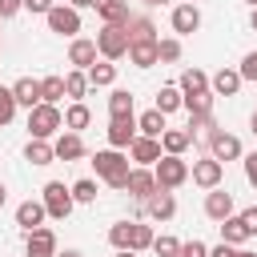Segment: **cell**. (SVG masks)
I'll use <instances>...</instances> for the list:
<instances>
[{
	"label": "cell",
	"mask_w": 257,
	"mask_h": 257,
	"mask_svg": "<svg viewBox=\"0 0 257 257\" xmlns=\"http://www.w3.org/2000/svg\"><path fill=\"white\" fill-rule=\"evenodd\" d=\"M92 165H96V173H100L112 189H124V185H128V157H120L116 149L96 153V157H92Z\"/></svg>",
	"instance_id": "cell-1"
},
{
	"label": "cell",
	"mask_w": 257,
	"mask_h": 257,
	"mask_svg": "<svg viewBox=\"0 0 257 257\" xmlns=\"http://www.w3.org/2000/svg\"><path fill=\"white\" fill-rule=\"evenodd\" d=\"M56 128H64V116H60V108L56 104H36V108H28V133L32 137H40V141H48Z\"/></svg>",
	"instance_id": "cell-2"
},
{
	"label": "cell",
	"mask_w": 257,
	"mask_h": 257,
	"mask_svg": "<svg viewBox=\"0 0 257 257\" xmlns=\"http://www.w3.org/2000/svg\"><path fill=\"white\" fill-rule=\"evenodd\" d=\"M96 52L108 56V60H120V56L128 52V32H124V24H104V28L96 32Z\"/></svg>",
	"instance_id": "cell-3"
},
{
	"label": "cell",
	"mask_w": 257,
	"mask_h": 257,
	"mask_svg": "<svg viewBox=\"0 0 257 257\" xmlns=\"http://www.w3.org/2000/svg\"><path fill=\"white\" fill-rule=\"evenodd\" d=\"M153 177H157V189H177V185H185V181H189V165H185L181 157L165 153V157L157 161Z\"/></svg>",
	"instance_id": "cell-4"
},
{
	"label": "cell",
	"mask_w": 257,
	"mask_h": 257,
	"mask_svg": "<svg viewBox=\"0 0 257 257\" xmlns=\"http://www.w3.org/2000/svg\"><path fill=\"white\" fill-rule=\"evenodd\" d=\"M44 213L56 217V221H64L72 213V189H64L60 181H48L44 185Z\"/></svg>",
	"instance_id": "cell-5"
},
{
	"label": "cell",
	"mask_w": 257,
	"mask_h": 257,
	"mask_svg": "<svg viewBox=\"0 0 257 257\" xmlns=\"http://www.w3.org/2000/svg\"><path fill=\"white\" fill-rule=\"evenodd\" d=\"M48 28L60 32V36H76V32H80V16H76V8L52 4V8H48Z\"/></svg>",
	"instance_id": "cell-6"
},
{
	"label": "cell",
	"mask_w": 257,
	"mask_h": 257,
	"mask_svg": "<svg viewBox=\"0 0 257 257\" xmlns=\"http://www.w3.org/2000/svg\"><path fill=\"white\" fill-rule=\"evenodd\" d=\"M137 141V120L133 116H112V124H108V145L112 149H128Z\"/></svg>",
	"instance_id": "cell-7"
},
{
	"label": "cell",
	"mask_w": 257,
	"mask_h": 257,
	"mask_svg": "<svg viewBox=\"0 0 257 257\" xmlns=\"http://www.w3.org/2000/svg\"><path fill=\"white\" fill-rule=\"evenodd\" d=\"M28 257H56V237H52V229H44V225L28 229Z\"/></svg>",
	"instance_id": "cell-8"
},
{
	"label": "cell",
	"mask_w": 257,
	"mask_h": 257,
	"mask_svg": "<svg viewBox=\"0 0 257 257\" xmlns=\"http://www.w3.org/2000/svg\"><path fill=\"white\" fill-rule=\"evenodd\" d=\"M137 201H149L153 193H157V177L153 173H145V169H128V185H124Z\"/></svg>",
	"instance_id": "cell-9"
},
{
	"label": "cell",
	"mask_w": 257,
	"mask_h": 257,
	"mask_svg": "<svg viewBox=\"0 0 257 257\" xmlns=\"http://www.w3.org/2000/svg\"><path fill=\"white\" fill-rule=\"evenodd\" d=\"M173 28H177L181 36L197 32V28H201V12H197V4H181V8H173Z\"/></svg>",
	"instance_id": "cell-10"
},
{
	"label": "cell",
	"mask_w": 257,
	"mask_h": 257,
	"mask_svg": "<svg viewBox=\"0 0 257 257\" xmlns=\"http://www.w3.org/2000/svg\"><path fill=\"white\" fill-rule=\"evenodd\" d=\"M209 145H213V161H233V157H241V141L229 137V133H213Z\"/></svg>",
	"instance_id": "cell-11"
},
{
	"label": "cell",
	"mask_w": 257,
	"mask_h": 257,
	"mask_svg": "<svg viewBox=\"0 0 257 257\" xmlns=\"http://www.w3.org/2000/svg\"><path fill=\"white\" fill-rule=\"evenodd\" d=\"M128 149H133V161H141V165H157L161 161V141L157 137H137Z\"/></svg>",
	"instance_id": "cell-12"
},
{
	"label": "cell",
	"mask_w": 257,
	"mask_h": 257,
	"mask_svg": "<svg viewBox=\"0 0 257 257\" xmlns=\"http://www.w3.org/2000/svg\"><path fill=\"white\" fill-rule=\"evenodd\" d=\"M193 181H197L201 189H217V185H221V161H213V157H209V161H197V165H193Z\"/></svg>",
	"instance_id": "cell-13"
},
{
	"label": "cell",
	"mask_w": 257,
	"mask_h": 257,
	"mask_svg": "<svg viewBox=\"0 0 257 257\" xmlns=\"http://www.w3.org/2000/svg\"><path fill=\"white\" fill-rule=\"evenodd\" d=\"M205 213H209L213 221H225V217H233V193H221V189H213V193L205 197Z\"/></svg>",
	"instance_id": "cell-14"
},
{
	"label": "cell",
	"mask_w": 257,
	"mask_h": 257,
	"mask_svg": "<svg viewBox=\"0 0 257 257\" xmlns=\"http://www.w3.org/2000/svg\"><path fill=\"white\" fill-rule=\"evenodd\" d=\"M12 96H16V104H28V108H36V104H40V80H32V76H20V80L12 84Z\"/></svg>",
	"instance_id": "cell-15"
},
{
	"label": "cell",
	"mask_w": 257,
	"mask_h": 257,
	"mask_svg": "<svg viewBox=\"0 0 257 257\" xmlns=\"http://www.w3.org/2000/svg\"><path fill=\"white\" fill-rule=\"evenodd\" d=\"M52 153H56V161H80V157H84V141H80L76 133H64V137L52 145Z\"/></svg>",
	"instance_id": "cell-16"
},
{
	"label": "cell",
	"mask_w": 257,
	"mask_h": 257,
	"mask_svg": "<svg viewBox=\"0 0 257 257\" xmlns=\"http://www.w3.org/2000/svg\"><path fill=\"white\" fill-rule=\"evenodd\" d=\"M145 205H149V213H153L157 221H169V217L177 213V201H173V193H169V189H157Z\"/></svg>",
	"instance_id": "cell-17"
},
{
	"label": "cell",
	"mask_w": 257,
	"mask_h": 257,
	"mask_svg": "<svg viewBox=\"0 0 257 257\" xmlns=\"http://www.w3.org/2000/svg\"><path fill=\"white\" fill-rule=\"evenodd\" d=\"M104 24H128V0H92Z\"/></svg>",
	"instance_id": "cell-18"
},
{
	"label": "cell",
	"mask_w": 257,
	"mask_h": 257,
	"mask_svg": "<svg viewBox=\"0 0 257 257\" xmlns=\"http://www.w3.org/2000/svg\"><path fill=\"white\" fill-rule=\"evenodd\" d=\"M128 56H133V64L137 68H153L161 56H157V40H137V44H128Z\"/></svg>",
	"instance_id": "cell-19"
},
{
	"label": "cell",
	"mask_w": 257,
	"mask_h": 257,
	"mask_svg": "<svg viewBox=\"0 0 257 257\" xmlns=\"http://www.w3.org/2000/svg\"><path fill=\"white\" fill-rule=\"evenodd\" d=\"M237 88H241V72L221 68V72L213 76V96H237Z\"/></svg>",
	"instance_id": "cell-20"
},
{
	"label": "cell",
	"mask_w": 257,
	"mask_h": 257,
	"mask_svg": "<svg viewBox=\"0 0 257 257\" xmlns=\"http://www.w3.org/2000/svg\"><path fill=\"white\" fill-rule=\"evenodd\" d=\"M44 217H48V213H44V201H24V205L16 209V225H24V229H36Z\"/></svg>",
	"instance_id": "cell-21"
},
{
	"label": "cell",
	"mask_w": 257,
	"mask_h": 257,
	"mask_svg": "<svg viewBox=\"0 0 257 257\" xmlns=\"http://www.w3.org/2000/svg\"><path fill=\"white\" fill-rule=\"evenodd\" d=\"M189 141H193V137H189L185 128H165V133H161V149L173 153V157H181V153L189 149Z\"/></svg>",
	"instance_id": "cell-22"
},
{
	"label": "cell",
	"mask_w": 257,
	"mask_h": 257,
	"mask_svg": "<svg viewBox=\"0 0 257 257\" xmlns=\"http://www.w3.org/2000/svg\"><path fill=\"white\" fill-rule=\"evenodd\" d=\"M124 32H128V44H137V40H157L153 32V20H145V16H128V24H124Z\"/></svg>",
	"instance_id": "cell-23"
},
{
	"label": "cell",
	"mask_w": 257,
	"mask_h": 257,
	"mask_svg": "<svg viewBox=\"0 0 257 257\" xmlns=\"http://www.w3.org/2000/svg\"><path fill=\"white\" fill-rule=\"evenodd\" d=\"M68 60H72L76 68H88V64L96 60V44H92V40H72V48H68Z\"/></svg>",
	"instance_id": "cell-24"
},
{
	"label": "cell",
	"mask_w": 257,
	"mask_h": 257,
	"mask_svg": "<svg viewBox=\"0 0 257 257\" xmlns=\"http://www.w3.org/2000/svg\"><path fill=\"white\" fill-rule=\"evenodd\" d=\"M24 157H28L32 165H52V161H56V153H52V145H48V141H40V137H32V141H28V149H24Z\"/></svg>",
	"instance_id": "cell-25"
},
{
	"label": "cell",
	"mask_w": 257,
	"mask_h": 257,
	"mask_svg": "<svg viewBox=\"0 0 257 257\" xmlns=\"http://www.w3.org/2000/svg\"><path fill=\"white\" fill-rule=\"evenodd\" d=\"M245 237H249V229H245L241 217H225V221H221V241H225V245H241Z\"/></svg>",
	"instance_id": "cell-26"
},
{
	"label": "cell",
	"mask_w": 257,
	"mask_h": 257,
	"mask_svg": "<svg viewBox=\"0 0 257 257\" xmlns=\"http://www.w3.org/2000/svg\"><path fill=\"white\" fill-rule=\"evenodd\" d=\"M177 88H181L185 96H189V92H205V88H209V76H205L201 68H189V72H181V84H177Z\"/></svg>",
	"instance_id": "cell-27"
},
{
	"label": "cell",
	"mask_w": 257,
	"mask_h": 257,
	"mask_svg": "<svg viewBox=\"0 0 257 257\" xmlns=\"http://www.w3.org/2000/svg\"><path fill=\"white\" fill-rule=\"evenodd\" d=\"M137 128L145 133V137H157L161 141V133H165V112H157V108H149L141 120H137Z\"/></svg>",
	"instance_id": "cell-28"
},
{
	"label": "cell",
	"mask_w": 257,
	"mask_h": 257,
	"mask_svg": "<svg viewBox=\"0 0 257 257\" xmlns=\"http://www.w3.org/2000/svg\"><path fill=\"white\" fill-rule=\"evenodd\" d=\"M84 92H88V76H84L80 68H76V72H68V76H64V96H72V100H80Z\"/></svg>",
	"instance_id": "cell-29"
},
{
	"label": "cell",
	"mask_w": 257,
	"mask_h": 257,
	"mask_svg": "<svg viewBox=\"0 0 257 257\" xmlns=\"http://www.w3.org/2000/svg\"><path fill=\"white\" fill-rule=\"evenodd\" d=\"M64 96V76H48V80H40V100L44 104H56Z\"/></svg>",
	"instance_id": "cell-30"
},
{
	"label": "cell",
	"mask_w": 257,
	"mask_h": 257,
	"mask_svg": "<svg viewBox=\"0 0 257 257\" xmlns=\"http://www.w3.org/2000/svg\"><path fill=\"white\" fill-rule=\"evenodd\" d=\"M88 120H92V112H88L80 100H76V104L64 112V128H72V133H76V128H88Z\"/></svg>",
	"instance_id": "cell-31"
},
{
	"label": "cell",
	"mask_w": 257,
	"mask_h": 257,
	"mask_svg": "<svg viewBox=\"0 0 257 257\" xmlns=\"http://www.w3.org/2000/svg\"><path fill=\"white\" fill-rule=\"evenodd\" d=\"M84 76H88V84H112L116 80V68L112 64H88Z\"/></svg>",
	"instance_id": "cell-32"
},
{
	"label": "cell",
	"mask_w": 257,
	"mask_h": 257,
	"mask_svg": "<svg viewBox=\"0 0 257 257\" xmlns=\"http://www.w3.org/2000/svg\"><path fill=\"white\" fill-rule=\"evenodd\" d=\"M173 108H181V88L177 84H169V88L157 92V112H173Z\"/></svg>",
	"instance_id": "cell-33"
},
{
	"label": "cell",
	"mask_w": 257,
	"mask_h": 257,
	"mask_svg": "<svg viewBox=\"0 0 257 257\" xmlns=\"http://www.w3.org/2000/svg\"><path fill=\"white\" fill-rule=\"evenodd\" d=\"M108 112H112V116H133V96H128L124 88H116V92L108 96Z\"/></svg>",
	"instance_id": "cell-34"
},
{
	"label": "cell",
	"mask_w": 257,
	"mask_h": 257,
	"mask_svg": "<svg viewBox=\"0 0 257 257\" xmlns=\"http://www.w3.org/2000/svg\"><path fill=\"white\" fill-rule=\"evenodd\" d=\"M181 104H189V112H209L213 108V92L205 88V92H189V96H181Z\"/></svg>",
	"instance_id": "cell-35"
},
{
	"label": "cell",
	"mask_w": 257,
	"mask_h": 257,
	"mask_svg": "<svg viewBox=\"0 0 257 257\" xmlns=\"http://www.w3.org/2000/svg\"><path fill=\"white\" fill-rule=\"evenodd\" d=\"M149 245H153V229L133 221V237H128V249H133V253H141V249H149Z\"/></svg>",
	"instance_id": "cell-36"
},
{
	"label": "cell",
	"mask_w": 257,
	"mask_h": 257,
	"mask_svg": "<svg viewBox=\"0 0 257 257\" xmlns=\"http://www.w3.org/2000/svg\"><path fill=\"white\" fill-rule=\"evenodd\" d=\"M128 237H133V221H120V225L108 229V241H112L116 249H128Z\"/></svg>",
	"instance_id": "cell-37"
},
{
	"label": "cell",
	"mask_w": 257,
	"mask_h": 257,
	"mask_svg": "<svg viewBox=\"0 0 257 257\" xmlns=\"http://www.w3.org/2000/svg\"><path fill=\"white\" fill-rule=\"evenodd\" d=\"M149 249H157V257H177V253H181V241H177V237H153Z\"/></svg>",
	"instance_id": "cell-38"
},
{
	"label": "cell",
	"mask_w": 257,
	"mask_h": 257,
	"mask_svg": "<svg viewBox=\"0 0 257 257\" xmlns=\"http://www.w3.org/2000/svg\"><path fill=\"white\" fill-rule=\"evenodd\" d=\"M16 116V96H12V88H0V124H8Z\"/></svg>",
	"instance_id": "cell-39"
},
{
	"label": "cell",
	"mask_w": 257,
	"mask_h": 257,
	"mask_svg": "<svg viewBox=\"0 0 257 257\" xmlns=\"http://www.w3.org/2000/svg\"><path fill=\"white\" fill-rule=\"evenodd\" d=\"M72 201H84V205L96 201V185H92V181H76V185H72Z\"/></svg>",
	"instance_id": "cell-40"
},
{
	"label": "cell",
	"mask_w": 257,
	"mask_h": 257,
	"mask_svg": "<svg viewBox=\"0 0 257 257\" xmlns=\"http://www.w3.org/2000/svg\"><path fill=\"white\" fill-rule=\"evenodd\" d=\"M157 56L161 60H177L181 56V40H157Z\"/></svg>",
	"instance_id": "cell-41"
},
{
	"label": "cell",
	"mask_w": 257,
	"mask_h": 257,
	"mask_svg": "<svg viewBox=\"0 0 257 257\" xmlns=\"http://www.w3.org/2000/svg\"><path fill=\"white\" fill-rule=\"evenodd\" d=\"M177 257H209V249H205V241H185Z\"/></svg>",
	"instance_id": "cell-42"
},
{
	"label": "cell",
	"mask_w": 257,
	"mask_h": 257,
	"mask_svg": "<svg viewBox=\"0 0 257 257\" xmlns=\"http://www.w3.org/2000/svg\"><path fill=\"white\" fill-rule=\"evenodd\" d=\"M237 72H241V80H257V52H249V56L241 60Z\"/></svg>",
	"instance_id": "cell-43"
},
{
	"label": "cell",
	"mask_w": 257,
	"mask_h": 257,
	"mask_svg": "<svg viewBox=\"0 0 257 257\" xmlns=\"http://www.w3.org/2000/svg\"><path fill=\"white\" fill-rule=\"evenodd\" d=\"M24 8V0H0V20H8V16H16Z\"/></svg>",
	"instance_id": "cell-44"
},
{
	"label": "cell",
	"mask_w": 257,
	"mask_h": 257,
	"mask_svg": "<svg viewBox=\"0 0 257 257\" xmlns=\"http://www.w3.org/2000/svg\"><path fill=\"white\" fill-rule=\"evenodd\" d=\"M241 221H245V229H249V237L257 233V205H249L245 213H241Z\"/></svg>",
	"instance_id": "cell-45"
},
{
	"label": "cell",
	"mask_w": 257,
	"mask_h": 257,
	"mask_svg": "<svg viewBox=\"0 0 257 257\" xmlns=\"http://www.w3.org/2000/svg\"><path fill=\"white\" fill-rule=\"evenodd\" d=\"M24 8H28V12H40V16H48L52 0H24Z\"/></svg>",
	"instance_id": "cell-46"
},
{
	"label": "cell",
	"mask_w": 257,
	"mask_h": 257,
	"mask_svg": "<svg viewBox=\"0 0 257 257\" xmlns=\"http://www.w3.org/2000/svg\"><path fill=\"white\" fill-rule=\"evenodd\" d=\"M245 177H249V185H257V153L245 157Z\"/></svg>",
	"instance_id": "cell-47"
},
{
	"label": "cell",
	"mask_w": 257,
	"mask_h": 257,
	"mask_svg": "<svg viewBox=\"0 0 257 257\" xmlns=\"http://www.w3.org/2000/svg\"><path fill=\"white\" fill-rule=\"evenodd\" d=\"M233 253H237V249H233V245H225V241H221V245H217V249H213V253H209V257H233Z\"/></svg>",
	"instance_id": "cell-48"
},
{
	"label": "cell",
	"mask_w": 257,
	"mask_h": 257,
	"mask_svg": "<svg viewBox=\"0 0 257 257\" xmlns=\"http://www.w3.org/2000/svg\"><path fill=\"white\" fill-rule=\"evenodd\" d=\"M68 4H72V8H88L92 0H68Z\"/></svg>",
	"instance_id": "cell-49"
},
{
	"label": "cell",
	"mask_w": 257,
	"mask_h": 257,
	"mask_svg": "<svg viewBox=\"0 0 257 257\" xmlns=\"http://www.w3.org/2000/svg\"><path fill=\"white\" fill-rule=\"evenodd\" d=\"M56 257H80V253H76V249H64V253H56Z\"/></svg>",
	"instance_id": "cell-50"
},
{
	"label": "cell",
	"mask_w": 257,
	"mask_h": 257,
	"mask_svg": "<svg viewBox=\"0 0 257 257\" xmlns=\"http://www.w3.org/2000/svg\"><path fill=\"white\" fill-rule=\"evenodd\" d=\"M233 257H257V253H249V249H237V253H233Z\"/></svg>",
	"instance_id": "cell-51"
},
{
	"label": "cell",
	"mask_w": 257,
	"mask_h": 257,
	"mask_svg": "<svg viewBox=\"0 0 257 257\" xmlns=\"http://www.w3.org/2000/svg\"><path fill=\"white\" fill-rule=\"evenodd\" d=\"M116 257H137V253H133V249H120V253H116Z\"/></svg>",
	"instance_id": "cell-52"
},
{
	"label": "cell",
	"mask_w": 257,
	"mask_h": 257,
	"mask_svg": "<svg viewBox=\"0 0 257 257\" xmlns=\"http://www.w3.org/2000/svg\"><path fill=\"white\" fill-rule=\"evenodd\" d=\"M4 197H8V193H4V185H0V205H4Z\"/></svg>",
	"instance_id": "cell-53"
},
{
	"label": "cell",
	"mask_w": 257,
	"mask_h": 257,
	"mask_svg": "<svg viewBox=\"0 0 257 257\" xmlns=\"http://www.w3.org/2000/svg\"><path fill=\"white\" fill-rule=\"evenodd\" d=\"M253 28H257V8H253Z\"/></svg>",
	"instance_id": "cell-54"
},
{
	"label": "cell",
	"mask_w": 257,
	"mask_h": 257,
	"mask_svg": "<svg viewBox=\"0 0 257 257\" xmlns=\"http://www.w3.org/2000/svg\"><path fill=\"white\" fill-rule=\"evenodd\" d=\"M253 133H257V116H253Z\"/></svg>",
	"instance_id": "cell-55"
},
{
	"label": "cell",
	"mask_w": 257,
	"mask_h": 257,
	"mask_svg": "<svg viewBox=\"0 0 257 257\" xmlns=\"http://www.w3.org/2000/svg\"><path fill=\"white\" fill-rule=\"evenodd\" d=\"M149 4H165V0H149Z\"/></svg>",
	"instance_id": "cell-56"
},
{
	"label": "cell",
	"mask_w": 257,
	"mask_h": 257,
	"mask_svg": "<svg viewBox=\"0 0 257 257\" xmlns=\"http://www.w3.org/2000/svg\"><path fill=\"white\" fill-rule=\"evenodd\" d=\"M249 4H253V8H257V0H249Z\"/></svg>",
	"instance_id": "cell-57"
},
{
	"label": "cell",
	"mask_w": 257,
	"mask_h": 257,
	"mask_svg": "<svg viewBox=\"0 0 257 257\" xmlns=\"http://www.w3.org/2000/svg\"><path fill=\"white\" fill-rule=\"evenodd\" d=\"M253 116H257V112H253Z\"/></svg>",
	"instance_id": "cell-58"
}]
</instances>
